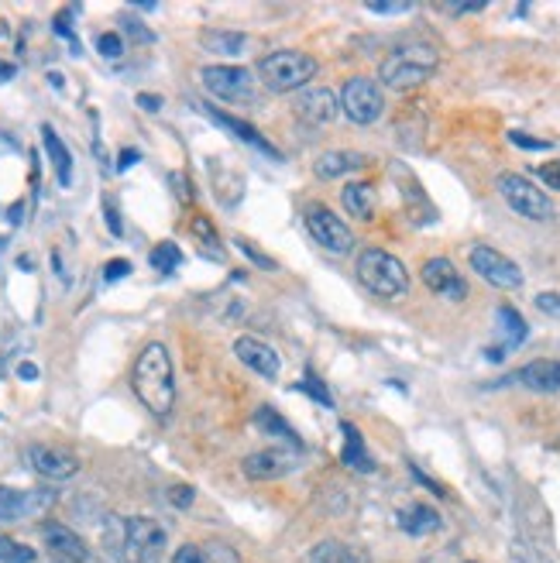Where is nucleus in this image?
<instances>
[{"label":"nucleus","instance_id":"1","mask_svg":"<svg viewBox=\"0 0 560 563\" xmlns=\"http://www.w3.org/2000/svg\"><path fill=\"white\" fill-rule=\"evenodd\" d=\"M131 385L141 406L152 416H169L176 406V371H172V354L166 343H145V351L138 354L135 371H131Z\"/></svg>","mask_w":560,"mask_h":563},{"label":"nucleus","instance_id":"2","mask_svg":"<svg viewBox=\"0 0 560 563\" xmlns=\"http://www.w3.org/2000/svg\"><path fill=\"white\" fill-rule=\"evenodd\" d=\"M103 536L110 553L124 563H158L166 553V530L148 515L110 519Z\"/></svg>","mask_w":560,"mask_h":563},{"label":"nucleus","instance_id":"3","mask_svg":"<svg viewBox=\"0 0 560 563\" xmlns=\"http://www.w3.org/2000/svg\"><path fill=\"white\" fill-rule=\"evenodd\" d=\"M441 66V52L426 42H413V45H403V49L389 52L382 59V69H378V80L395 89V93H406V89H416L420 83H426Z\"/></svg>","mask_w":560,"mask_h":563},{"label":"nucleus","instance_id":"4","mask_svg":"<svg viewBox=\"0 0 560 563\" xmlns=\"http://www.w3.org/2000/svg\"><path fill=\"white\" fill-rule=\"evenodd\" d=\"M355 272L361 278V286L375 292V296H382V299H403L409 292L406 265L389 251H382V248H365L357 255Z\"/></svg>","mask_w":560,"mask_h":563},{"label":"nucleus","instance_id":"5","mask_svg":"<svg viewBox=\"0 0 560 563\" xmlns=\"http://www.w3.org/2000/svg\"><path fill=\"white\" fill-rule=\"evenodd\" d=\"M317 72H320V62H317L313 55H306V52L279 49L258 59V76H261V83L269 86L272 93L303 89Z\"/></svg>","mask_w":560,"mask_h":563},{"label":"nucleus","instance_id":"6","mask_svg":"<svg viewBox=\"0 0 560 563\" xmlns=\"http://www.w3.org/2000/svg\"><path fill=\"white\" fill-rule=\"evenodd\" d=\"M495 186H498V196H502L519 217H527V221H550V217H554L550 196H546L544 189L533 186L527 175H519V172H502V175L495 179Z\"/></svg>","mask_w":560,"mask_h":563},{"label":"nucleus","instance_id":"7","mask_svg":"<svg viewBox=\"0 0 560 563\" xmlns=\"http://www.w3.org/2000/svg\"><path fill=\"white\" fill-rule=\"evenodd\" d=\"M340 110L347 114V120L355 124H375V120L385 114V97H382V86L368 80V76H355L347 80L340 89Z\"/></svg>","mask_w":560,"mask_h":563},{"label":"nucleus","instance_id":"8","mask_svg":"<svg viewBox=\"0 0 560 563\" xmlns=\"http://www.w3.org/2000/svg\"><path fill=\"white\" fill-rule=\"evenodd\" d=\"M306 230H309L313 240L320 244L323 251H330V255H347V251H355V234H351V227L340 221L334 210H327V206H309V210H306Z\"/></svg>","mask_w":560,"mask_h":563},{"label":"nucleus","instance_id":"9","mask_svg":"<svg viewBox=\"0 0 560 563\" xmlns=\"http://www.w3.org/2000/svg\"><path fill=\"white\" fill-rule=\"evenodd\" d=\"M200 80L221 100L244 103L255 97V72L244 66H204L200 69Z\"/></svg>","mask_w":560,"mask_h":563},{"label":"nucleus","instance_id":"10","mask_svg":"<svg viewBox=\"0 0 560 563\" xmlns=\"http://www.w3.org/2000/svg\"><path fill=\"white\" fill-rule=\"evenodd\" d=\"M471 268H475L489 286L495 289H523V272H519V265L506 258L502 251H495L492 244H475L471 248Z\"/></svg>","mask_w":560,"mask_h":563},{"label":"nucleus","instance_id":"11","mask_svg":"<svg viewBox=\"0 0 560 563\" xmlns=\"http://www.w3.org/2000/svg\"><path fill=\"white\" fill-rule=\"evenodd\" d=\"M55 495L45 488H7L0 484V522H24L52 509Z\"/></svg>","mask_w":560,"mask_h":563},{"label":"nucleus","instance_id":"12","mask_svg":"<svg viewBox=\"0 0 560 563\" xmlns=\"http://www.w3.org/2000/svg\"><path fill=\"white\" fill-rule=\"evenodd\" d=\"M28 464L49 481H69L80 474V457L72 450H66V446L32 444L28 446Z\"/></svg>","mask_w":560,"mask_h":563},{"label":"nucleus","instance_id":"13","mask_svg":"<svg viewBox=\"0 0 560 563\" xmlns=\"http://www.w3.org/2000/svg\"><path fill=\"white\" fill-rule=\"evenodd\" d=\"M420 278L430 292H437L451 303H464L468 299V282L460 278V272L447 261V258H430L420 268Z\"/></svg>","mask_w":560,"mask_h":563},{"label":"nucleus","instance_id":"14","mask_svg":"<svg viewBox=\"0 0 560 563\" xmlns=\"http://www.w3.org/2000/svg\"><path fill=\"white\" fill-rule=\"evenodd\" d=\"M234 354H238L241 364H248L255 375L275 381L279 371H282V361L275 354V347H269L265 341H255V337H238L234 341Z\"/></svg>","mask_w":560,"mask_h":563},{"label":"nucleus","instance_id":"15","mask_svg":"<svg viewBox=\"0 0 560 563\" xmlns=\"http://www.w3.org/2000/svg\"><path fill=\"white\" fill-rule=\"evenodd\" d=\"M292 107H296V114H299L306 124H327V120L337 117V110H340L334 89H327V86H309V89H303Z\"/></svg>","mask_w":560,"mask_h":563},{"label":"nucleus","instance_id":"16","mask_svg":"<svg viewBox=\"0 0 560 563\" xmlns=\"http://www.w3.org/2000/svg\"><path fill=\"white\" fill-rule=\"evenodd\" d=\"M296 464H292V454L289 450H255L244 457V474L252 481H272L289 474Z\"/></svg>","mask_w":560,"mask_h":563},{"label":"nucleus","instance_id":"17","mask_svg":"<svg viewBox=\"0 0 560 563\" xmlns=\"http://www.w3.org/2000/svg\"><path fill=\"white\" fill-rule=\"evenodd\" d=\"M42 536H45V547L55 553V557H62L66 563H83L90 557V549L86 543L76 536V532L62 526V522H45L42 526Z\"/></svg>","mask_w":560,"mask_h":563},{"label":"nucleus","instance_id":"18","mask_svg":"<svg viewBox=\"0 0 560 563\" xmlns=\"http://www.w3.org/2000/svg\"><path fill=\"white\" fill-rule=\"evenodd\" d=\"M516 381L529 389V392H560V361H550V358H540V361H529L519 368V375Z\"/></svg>","mask_w":560,"mask_h":563},{"label":"nucleus","instance_id":"19","mask_svg":"<svg viewBox=\"0 0 560 563\" xmlns=\"http://www.w3.org/2000/svg\"><path fill=\"white\" fill-rule=\"evenodd\" d=\"M340 433H344V450H340L344 467H351L357 474H372L375 461H372V454H368V446H365L361 429H357L355 423H340Z\"/></svg>","mask_w":560,"mask_h":563},{"label":"nucleus","instance_id":"20","mask_svg":"<svg viewBox=\"0 0 560 563\" xmlns=\"http://www.w3.org/2000/svg\"><path fill=\"white\" fill-rule=\"evenodd\" d=\"M204 114H206V117H210V120H214V124H221V127H227V131H231V135H234V137H241L244 145H252V148H258V152L272 155L275 162L282 158V155L275 152V148H272V145H269V141H265V137H258V131H255V127H252V124H244V120H238V117H227V114H221V110H214V107H204Z\"/></svg>","mask_w":560,"mask_h":563},{"label":"nucleus","instance_id":"21","mask_svg":"<svg viewBox=\"0 0 560 563\" xmlns=\"http://www.w3.org/2000/svg\"><path fill=\"white\" fill-rule=\"evenodd\" d=\"M340 203H344V210H347L351 217H357V221H372L378 196H375L372 183H347V186L340 189Z\"/></svg>","mask_w":560,"mask_h":563},{"label":"nucleus","instance_id":"22","mask_svg":"<svg viewBox=\"0 0 560 563\" xmlns=\"http://www.w3.org/2000/svg\"><path fill=\"white\" fill-rule=\"evenodd\" d=\"M255 427L261 429L265 436H275L279 444L296 446V450L303 446V440H299V433H296V429L289 427L286 419H282V416H279V412H275L272 406H258V409H255Z\"/></svg>","mask_w":560,"mask_h":563},{"label":"nucleus","instance_id":"23","mask_svg":"<svg viewBox=\"0 0 560 563\" xmlns=\"http://www.w3.org/2000/svg\"><path fill=\"white\" fill-rule=\"evenodd\" d=\"M399 530L409 532V536H430V532L441 530V515L433 512L430 505H409L399 512Z\"/></svg>","mask_w":560,"mask_h":563},{"label":"nucleus","instance_id":"24","mask_svg":"<svg viewBox=\"0 0 560 563\" xmlns=\"http://www.w3.org/2000/svg\"><path fill=\"white\" fill-rule=\"evenodd\" d=\"M365 165V155L361 152H323L320 158H317V175L320 179H337V175H344V172H355Z\"/></svg>","mask_w":560,"mask_h":563},{"label":"nucleus","instance_id":"25","mask_svg":"<svg viewBox=\"0 0 560 563\" xmlns=\"http://www.w3.org/2000/svg\"><path fill=\"white\" fill-rule=\"evenodd\" d=\"M42 141H45V152H49L52 165H55L59 183H62V186H69V183H72V155H69V148L62 145V137L55 135L49 124H45V127H42Z\"/></svg>","mask_w":560,"mask_h":563},{"label":"nucleus","instance_id":"26","mask_svg":"<svg viewBox=\"0 0 560 563\" xmlns=\"http://www.w3.org/2000/svg\"><path fill=\"white\" fill-rule=\"evenodd\" d=\"M309 563H365L361 553L351 549L347 543H337V540H323L317 547L309 549Z\"/></svg>","mask_w":560,"mask_h":563},{"label":"nucleus","instance_id":"27","mask_svg":"<svg viewBox=\"0 0 560 563\" xmlns=\"http://www.w3.org/2000/svg\"><path fill=\"white\" fill-rule=\"evenodd\" d=\"M498 324H502V333H506V347H519L529 337V326L519 309L498 306Z\"/></svg>","mask_w":560,"mask_h":563},{"label":"nucleus","instance_id":"28","mask_svg":"<svg viewBox=\"0 0 560 563\" xmlns=\"http://www.w3.org/2000/svg\"><path fill=\"white\" fill-rule=\"evenodd\" d=\"M200 42L214 55H241V49H244V34L241 32H204Z\"/></svg>","mask_w":560,"mask_h":563},{"label":"nucleus","instance_id":"29","mask_svg":"<svg viewBox=\"0 0 560 563\" xmlns=\"http://www.w3.org/2000/svg\"><path fill=\"white\" fill-rule=\"evenodd\" d=\"M148 261H152L155 272L169 275V272H176V268L183 265V251H179L172 240H162V244H155V251L148 255Z\"/></svg>","mask_w":560,"mask_h":563},{"label":"nucleus","instance_id":"30","mask_svg":"<svg viewBox=\"0 0 560 563\" xmlns=\"http://www.w3.org/2000/svg\"><path fill=\"white\" fill-rule=\"evenodd\" d=\"M0 563H34V549L11 536H0Z\"/></svg>","mask_w":560,"mask_h":563},{"label":"nucleus","instance_id":"31","mask_svg":"<svg viewBox=\"0 0 560 563\" xmlns=\"http://www.w3.org/2000/svg\"><path fill=\"white\" fill-rule=\"evenodd\" d=\"M365 11L382 14V17H392V14H409V11H413V4H409V0H368V4H365Z\"/></svg>","mask_w":560,"mask_h":563},{"label":"nucleus","instance_id":"32","mask_svg":"<svg viewBox=\"0 0 560 563\" xmlns=\"http://www.w3.org/2000/svg\"><path fill=\"white\" fill-rule=\"evenodd\" d=\"M97 52H100L103 59H120L124 55V38L118 32H103L97 38Z\"/></svg>","mask_w":560,"mask_h":563},{"label":"nucleus","instance_id":"33","mask_svg":"<svg viewBox=\"0 0 560 563\" xmlns=\"http://www.w3.org/2000/svg\"><path fill=\"white\" fill-rule=\"evenodd\" d=\"M299 389L313 395V399L320 402L323 409H334V399H330V392H327V385H323V381H317V378H313V375L306 378V381H303V385H299Z\"/></svg>","mask_w":560,"mask_h":563},{"label":"nucleus","instance_id":"34","mask_svg":"<svg viewBox=\"0 0 560 563\" xmlns=\"http://www.w3.org/2000/svg\"><path fill=\"white\" fill-rule=\"evenodd\" d=\"M509 141L519 145V148H527V152H546V148H550V141H544V137H529V135H523V131H509Z\"/></svg>","mask_w":560,"mask_h":563},{"label":"nucleus","instance_id":"35","mask_svg":"<svg viewBox=\"0 0 560 563\" xmlns=\"http://www.w3.org/2000/svg\"><path fill=\"white\" fill-rule=\"evenodd\" d=\"M131 275V261L128 258H114V261H107V268H103V278L107 282H120V278H128Z\"/></svg>","mask_w":560,"mask_h":563},{"label":"nucleus","instance_id":"36","mask_svg":"<svg viewBox=\"0 0 560 563\" xmlns=\"http://www.w3.org/2000/svg\"><path fill=\"white\" fill-rule=\"evenodd\" d=\"M238 248H241V251H244V255H248V258H252L255 265H261V268H269V272H275V268H279V265H275V261H272V258H269V255H261V251H255V244H252V240L241 238V240H238Z\"/></svg>","mask_w":560,"mask_h":563},{"label":"nucleus","instance_id":"37","mask_svg":"<svg viewBox=\"0 0 560 563\" xmlns=\"http://www.w3.org/2000/svg\"><path fill=\"white\" fill-rule=\"evenodd\" d=\"M193 498H196V492H193L189 484H176V488H169V502L176 505V509H189Z\"/></svg>","mask_w":560,"mask_h":563},{"label":"nucleus","instance_id":"38","mask_svg":"<svg viewBox=\"0 0 560 563\" xmlns=\"http://www.w3.org/2000/svg\"><path fill=\"white\" fill-rule=\"evenodd\" d=\"M536 309L546 316H560V292H540L536 296Z\"/></svg>","mask_w":560,"mask_h":563},{"label":"nucleus","instance_id":"39","mask_svg":"<svg viewBox=\"0 0 560 563\" xmlns=\"http://www.w3.org/2000/svg\"><path fill=\"white\" fill-rule=\"evenodd\" d=\"M172 563H206L204 549L193 547V543H186V547L176 549V557H172Z\"/></svg>","mask_w":560,"mask_h":563},{"label":"nucleus","instance_id":"40","mask_svg":"<svg viewBox=\"0 0 560 563\" xmlns=\"http://www.w3.org/2000/svg\"><path fill=\"white\" fill-rule=\"evenodd\" d=\"M540 183H544L546 189H557L560 192V162H546V165H540Z\"/></svg>","mask_w":560,"mask_h":563},{"label":"nucleus","instance_id":"41","mask_svg":"<svg viewBox=\"0 0 560 563\" xmlns=\"http://www.w3.org/2000/svg\"><path fill=\"white\" fill-rule=\"evenodd\" d=\"M103 210H107V227H110V234H114V238H120V234H124V227H120L118 206H114V203H110V200H107V203H103Z\"/></svg>","mask_w":560,"mask_h":563},{"label":"nucleus","instance_id":"42","mask_svg":"<svg viewBox=\"0 0 560 563\" xmlns=\"http://www.w3.org/2000/svg\"><path fill=\"white\" fill-rule=\"evenodd\" d=\"M193 230H196V234H200L206 244H221V240H217V230H214V227H210L204 217H196V221H193Z\"/></svg>","mask_w":560,"mask_h":563},{"label":"nucleus","instance_id":"43","mask_svg":"<svg viewBox=\"0 0 560 563\" xmlns=\"http://www.w3.org/2000/svg\"><path fill=\"white\" fill-rule=\"evenodd\" d=\"M138 107L148 110V114H158V110H162V97H155V93H138Z\"/></svg>","mask_w":560,"mask_h":563},{"label":"nucleus","instance_id":"44","mask_svg":"<svg viewBox=\"0 0 560 563\" xmlns=\"http://www.w3.org/2000/svg\"><path fill=\"white\" fill-rule=\"evenodd\" d=\"M447 11L451 14H478V11H485V4H447Z\"/></svg>","mask_w":560,"mask_h":563},{"label":"nucleus","instance_id":"45","mask_svg":"<svg viewBox=\"0 0 560 563\" xmlns=\"http://www.w3.org/2000/svg\"><path fill=\"white\" fill-rule=\"evenodd\" d=\"M124 24H128V32L135 34L138 42H152V38H155V34L148 32V28H141V21H124Z\"/></svg>","mask_w":560,"mask_h":563},{"label":"nucleus","instance_id":"46","mask_svg":"<svg viewBox=\"0 0 560 563\" xmlns=\"http://www.w3.org/2000/svg\"><path fill=\"white\" fill-rule=\"evenodd\" d=\"M138 158H141V155L135 152V148H124V152H120V162H118V169L124 172V169H131V165H135Z\"/></svg>","mask_w":560,"mask_h":563},{"label":"nucleus","instance_id":"47","mask_svg":"<svg viewBox=\"0 0 560 563\" xmlns=\"http://www.w3.org/2000/svg\"><path fill=\"white\" fill-rule=\"evenodd\" d=\"M17 375L24 378V381H34V378H38V368H34L32 361H24V364H17Z\"/></svg>","mask_w":560,"mask_h":563},{"label":"nucleus","instance_id":"48","mask_svg":"<svg viewBox=\"0 0 560 563\" xmlns=\"http://www.w3.org/2000/svg\"><path fill=\"white\" fill-rule=\"evenodd\" d=\"M14 72H17V69L11 66V62H0V83H7V80H11Z\"/></svg>","mask_w":560,"mask_h":563},{"label":"nucleus","instance_id":"49","mask_svg":"<svg viewBox=\"0 0 560 563\" xmlns=\"http://www.w3.org/2000/svg\"><path fill=\"white\" fill-rule=\"evenodd\" d=\"M11 223H21V203L11 206Z\"/></svg>","mask_w":560,"mask_h":563}]
</instances>
